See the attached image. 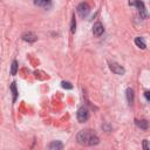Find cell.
Instances as JSON below:
<instances>
[{
    "label": "cell",
    "instance_id": "cell-18",
    "mask_svg": "<svg viewBox=\"0 0 150 150\" xmlns=\"http://www.w3.org/2000/svg\"><path fill=\"white\" fill-rule=\"evenodd\" d=\"M144 96H145L146 101H149V100H150V93H149V91H145V93H144Z\"/></svg>",
    "mask_w": 150,
    "mask_h": 150
},
{
    "label": "cell",
    "instance_id": "cell-7",
    "mask_svg": "<svg viewBox=\"0 0 150 150\" xmlns=\"http://www.w3.org/2000/svg\"><path fill=\"white\" fill-rule=\"evenodd\" d=\"M21 38H22V40L26 41V42H34V41H36V39H38V36H36L33 32H26V33L22 34Z\"/></svg>",
    "mask_w": 150,
    "mask_h": 150
},
{
    "label": "cell",
    "instance_id": "cell-11",
    "mask_svg": "<svg viewBox=\"0 0 150 150\" xmlns=\"http://www.w3.org/2000/svg\"><path fill=\"white\" fill-rule=\"evenodd\" d=\"M135 43H136V46L139 47L141 49H145V48H146V45H145V42H144V39L141 38V36L135 38Z\"/></svg>",
    "mask_w": 150,
    "mask_h": 150
},
{
    "label": "cell",
    "instance_id": "cell-5",
    "mask_svg": "<svg viewBox=\"0 0 150 150\" xmlns=\"http://www.w3.org/2000/svg\"><path fill=\"white\" fill-rule=\"evenodd\" d=\"M109 68H110V70H111L112 73H115V74H117V75H123L124 71H125L122 66H120L118 63H115V62L109 63Z\"/></svg>",
    "mask_w": 150,
    "mask_h": 150
},
{
    "label": "cell",
    "instance_id": "cell-2",
    "mask_svg": "<svg viewBox=\"0 0 150 150\" xmlns=\"http://www.w3.org/2000/svg\"><path fill=\"white\" fill-rule=\"evenodd\" d=\"M129 5L137 7L138 13H139V15H141L142 19H146V18H148V13H146L145 6H144V4H143L141 0H129Z\"/></svg>",
    "mask_w": 150,
    "mask_h": 150
},
{
    "label": "cell",
    "instance_id": "cell-6",
    "mask_svg": "<svg viewBox=\"0 0 150 150\" xmlns=\"http://www.w3.org/2000/svg\"><path fill=\"white\" fill-rule=\"evenodd\" d=\"M103 32H104V28H103V25L101 23V22H96V23H94V27H93V33H94V35L95 36H101L102 34H103Z\"/></svg>",
    "mask_w": 150,
    "mask_h": 150
},
{
    "label": "cell",
    "instance_id": "cell-17",
    "mask_svg": "<svg viewBox=\"0 0 150 150\" xmlns=\"http://www.w3.org/2000/svg\"><path fill=\"white\" fill-rule=\"evenodd\" d=\"M143 148H144V150H149V145H148V141L146 139L143 141Z\"/></svg>",
    "mask_w": 150,
    "mask_h": 150
},
{
    "label": "cell",
    "instance_id": "cell-14",
    "mask_svg": "<svg viewBox=\"0 0 150 150\" xmlns=\"http://www.w3.org/2000/svg\"><path fill=\"white\" fill-rule=\"evenodd\" d=\"M11 90H12V93H13V101H15V100H16V96H18V91H16L15 82H13V83L11 84Z\"/></svg>",
    "mask_w": 150,
    "mask_h": 150
},
{
    "label": "cell",
    "instance_id": "cell-1",
    "mask_svg": "<svg viewBox=\"0 0 150 150\" xmlns=\"http://www.w3.org/2000/svg\"><path fill=\"white\" fill-rule=\"evenodd\" d=\"M76 141L79 144L81 145H96L100 143V138L97 137V135L90 130V129H86V130H81L77 136H76Z\"/></svg>",
    "mask_w": 150,
    "mask_h": 150
},
{
    "label": "cell",
    "instance_id": "cell-3",
    "mask_svg": "<svg viewBox=\"0 0 150 150\" xmlns=\"http://www.w3.org/2000/svg\"><path fill=\"white\" fill-rule=\"evenodd\" d=\"M76 117H77V121L80 123H83V122L88 121V118H89V110L86 107L79 108V110L76 112Z\"/></svg>",
    "mask_w": 150,
    "mask_h": 150
},
{
    "label": "cell",
    "instance_id": "cell-13",
    "mask_svg": "<svg viewBox=\"0 0 150 150\" xmlns=\"http://www.w3.org/2000/svg\"><path fill=\"white\" fill-rule=\"evenodd\" d=\"M16 71H18V62L14 60V61L12 62V66H11V74H12V75H15Z\"/></svg>",
    "mask_w": 150,
    "mask_h": 150
},
{
    "label": "cell",
    "instance_id": "cell-9",
    "mask_svg": "<svg viewBox=\"0 0 150 150\" xmlns=\"http://www.w3.org/2000/svg\"><path fill=\"white\" fill-rule=\"evenodd\" d=\"M125 95H127V100H128V103L131 105L132 103H134V90L131 89V88H128L127 90H125Z\"/></svg>",
    "mask_w": 150,
    "mask_h": 150
},
{
    "label": "cell",
    "instance_id": "cell-10",
    "mask_svg": "<svg viewBox=\"0 0 150 150\" xmlns=\"http://www.w3.org/2000/svg\"><path fill=\"white\" fill-rule=\"evenodd\" d=\"M34 4H35L36 6H40V7H45V8H47V7H49V6H50L52 0H34Z\"/></svg>",
    "mask_w": 150,
    "mask_h": 150
},
{
    "label": "cell",
    "instance_id": "cell-16",
    "mask_svg": "<svg viewBox=\"0 0 150 150\" xmlns=\"http://www.w3.org/2000/svg\"><path fill=\"white\" fill-rule=\"evenodd\" d=\"M61 86H62V88H64V89H71V88H73V86H71L69 82H66V81H62V82H61Z\"/></svg>",
    "mask_w": 150,
    "mask_h": 150
},
{
    "label": "cell",
    "instance_id": "cell-12",
    "mask_svg": "<svg viewBox=\"0 0 150 150\" xmlns=\"http://www.w3.org/2000/svg\"><path fill=\"white\" fill-rule=\"evenodd\" d=\"M136 125L143 130H146L149 128V122L146 120H141V121H136Z\"/></svg>",
    "mask_w": 150,
    "mask_h": 150
},
{
    "label": "cell",
    "instance_id": "cell-15",
    "mask_svg": "<svg viewBox=\"0 0 150 150\" xmlns=\"http://www.w3.org/2000/svg\"><path fill=\"white\" fill-rule=\"evenodd\" d=\"M75 30H76V21H75V16L73 15V18H71V25H70V32L71 33H75Z\"/></svg>",
    "mask_w": 150,
    "mask_h": 150
},
{
    "label": "cell",
    "instance_id": "cell-8",
    "mask_svg": "<svg viewBox=\"0 0 150 150\" xmlns=\"http://www.w3.org/2000/svg\"><path fill=\"white\" fill-rule=\"evenodd\" d=\"M63 148V144L60 141H53L52 143L48 144V149L50 150H61Z\"/></svg>",
    "mask_w": 150,
    "mask_h": 150
},
{
    "label": "cell",
    "instance_id": "cell-4",
    "mask_svg": "<svg viewBox=\"0 0 150 150\" xmlns=\"http://www.w3.org/2000/svg\"><path fill=\"white\" fill-rule=\"evenodd\" d=\"M76 11H77V13H79V15H80L81 18H84V16H87L88 13L90 12V7H89V5H88L87 2H81V4L77 6Z\"/></svg>",
    "mask_w": 150,
    "mask_h": 150
}]
</instances>
